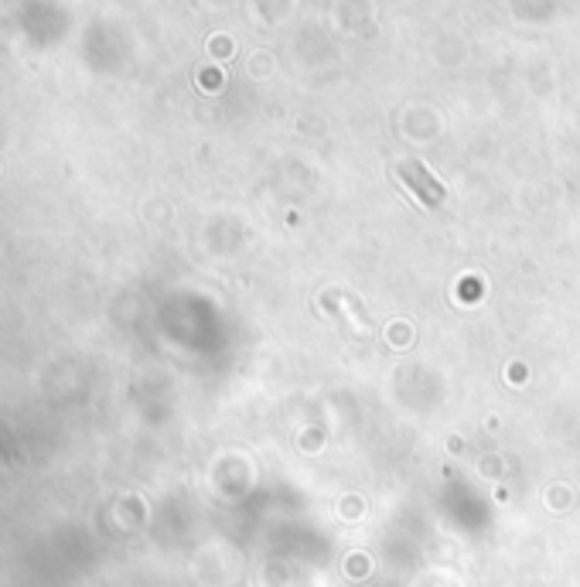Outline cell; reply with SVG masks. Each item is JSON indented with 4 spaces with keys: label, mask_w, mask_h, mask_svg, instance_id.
<instances>
[{
    "label": "cell",
    "mask_w": 580,
    "mask_h": 587,
    "mask_svg": "<svg viewBox=\"0 0 580 587\" xmlns=\"http://www.w3.org/2000/svg\"><path fill=\"white\" fill-rule=\"evenodd\" d=\"M321 304H325V311L338 314V318H342L345 325L352 328V332H359V335H369V332H372V321H369L366 308H362V304L355 301L352 294H345V291H328L325 297H321Z\"/></svg>",
    "instance_id": "1"
},
{
    "label": "cell",
    "mask_w": 580,
    "mask_h": 587,
    "mask_svg": "<svg viewBox=\"0 0 580 587\" xmlns=\"http://www.w3.org/2000/svg\"><path fill=\"white\" fill-rule=\"evenodd\" d=\"M400 175H403L406 181H410V188H417V192L424 195V202L430 205V209H437V205L444 202V188L437 185L434 178H427L424 171L417 168V164H403V168H400Z\"/></svg>",
    "instance_id": "2"
}]
</instances>
